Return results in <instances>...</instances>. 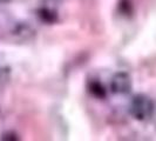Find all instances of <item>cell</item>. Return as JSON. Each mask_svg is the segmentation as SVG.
Returning <instances> with one entry per match:
<instances>
[{"label":"cell","instance_id":"obj_1","mask_svg":"<svg viewBox=\"0 0 156 141\" xmlns=\"http://www.w3.org/2000/svg\"><path fill=\"white\" fill-rule=\"evenodd\" d=\"M129 114L137 121H148L155 113V102L144 93L135 94L129 102Z\"/></svg>","mask_w":156,"mask_h":141},{"label":"cell","instance_id":"obj_2","mask_svg":"<svg viewBox=\"0 0 156 141\" xmlns=\"http://www.w3.org/2000/svg\"><path fill=\"white\" fill-rule=\"evenodd\" d=\"M110 92L116 95H127L133 89V80L127 72H117L110 79Z\"/></svg>","mask_w":156,"mask_h":141},{"label":"cell","instance_id":"obj_3","mask_svg":"<svg viewBox=\"0 0 156 141\" xmlns=\"http://www.w3.org/2000/svg\"><path fill=\"white\" fill-rule=\"evenodd\" d=\"M12 35L20 42H27L35 38V30L27 23H18L12 30Z\"/></svg>","mask_w":156,"mask_h":141},{"label":"cell","instance_id":"obj_4","mask_svg":"<svg viewBox=\"0 0 156 141\" xmlns=\"http://www.w3.org/2000/svg\"><path fill=\"white\" fill-rule=\"evenodd\" d=\"M37 16H38L40 21L47 24V25H53L59 20L58 12L54 8L49 7V6H42V7L38 8Z\"/></svg>","mask_w":156,"mask_h":141},{"label":"cell","instance_id":"obj_5","mask_svg":"<svg viewBox=\"0 0 156 141\" xmlns=\"http://www.w3.org/2000/svg\"><path fill=\"white\" fill-rule=\"evenodd\" d=\"M88 89H89V93L94 95L95 98H98V99H105L107 96V91H106L105 86L102 85L100 81H98V80L89 81Z\"/></svg>","mask_w":156,"mask_h":141},{"label":"cell","instance_id":"obj_6","mask_svg":"<svg viewBox=\"0 0 156 141\" xmlns=\"http://www.w3.org/2000/svg\"><path fill=\"white\" fill-rule=\"evenodd\" d=\"M0 139L1 140H7V141H16V140H19L20 138H19V135L16 132H13V131H6V132H4V133L1 134Z\"/></svg>","mask_w":156,"mask_h":141},{"label":"cell","instance_id":"obj_7","mask_svg":"<svg viewBox=\"0 0 156 141\" xmlns=\"http://www.w3.org/2000/svg\"><path fill=\"white\" fill-rule=\"evenodd\" d=\"M48 5H55V4H61L63 0H44Z\"/></svg>","mask_w":156,"mask_h":141},{"label":"cell","instance_id":"obj_8","mask_svg":"<svg viewBox=\"0 0 156 141\" xmlns=\"http://www.w3.org/2000/svg\"><path fill=\"white\" fill-rule=\"evenodd\" d=\"M11 0H0V5H2V4H7V2H9Z\"/></svg>","mask_w":156,"mask_h":141}]
</instances>
